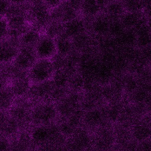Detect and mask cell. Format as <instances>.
Wrapping results in <instances>:
<instances>
[{
    "label": "cell",
    "mask_w": 151,
    "mask_h": 151,
    "mask_svg": "<svg viewBox=\"0 0 151 151\" xmlns=\"http://www.w3.org/2000/svg\"><path fill=\"white\" fill-rule=\"evenodd\" d=\"M65 1H67L70 7L80 15V9L81 6L82 0H65Z\"/></svg>",
    "instance_id": "4dcf8cb0"
},
{
    "label": "cell",
    "mask_w": 151,
    "mask_h": 151,
    "mask_svg": "<svg viewBox=\"0 0 151 151\" xmlns=\"http://www.w3.org/2000/svg\"><path fill=\"white\" fill-rule=\"evenodd\" d=\"M64 146L69 151H87L91 146V136L88 130L79 127L67 137Z\"/></svg>",
    "instance_id": "277c9868"
},
{
    "label": "cell",
    "mask_w": 151,
    "mask_h": 151,
    "mask_svg": "<svg viewBox=\"0 0 151 151\" xmlns=\"http://www.w3.org/2000/svg\"><path fill=\"white\" fill-rule=\"evenodd\" d=\"M42 33L37 28L31 26L19 38L20 47H34L40 38Z\"/></svg>",
    "instance_id": "d6986e66"
},
{
    "label": "cell",
    "mask_w": 151,
    "mask_h": 151,
    "mask_svg": "<svg viewBox=\"0 0 151 151\" xmlns=\"http://www.w3.org/2000/svg\"><path fill=\"white\" fill-rule=\"evenodd\" d=\"M9 32V28L7 18H0V41L8 37Z\"/></svg>",
    "instance_id": "4316f807"
},
{
    "label": "cell",
    "mask_w": 151,
    "mask_h": 151,
    "mask_svg": "<svg viewBox=\"0 0 151 151\" xmlns=\"http://www.w3.org/2000/svg\"><path fill=\"white\" fill-rule=\"evenodd\" d=\"M58 151H69V150H67V149L65 148V146L64 145V146H61V147L59 149Z\"/></svg>",
    "instance_id": "74e56055"
},
{
    "label": "cell",
    "mask_w": 151,
    "mask_h": 151,
    "mask_svg": "<svg viewBox=\"0 0 151 151\" xmlns=\"http://www.w3.org/2000/svg\"><path fill=\"white\" fill-rule=\"evenodd\" d=\"M11 145L6 139H0V151H10Z\"/></svg>",
    "instance_id": "e575fe53"
},
{
    "label": "cell",
    "mask_w": 151,
    "mask_h": 151,
    "mask_svg": "<svg viewBox=\"0 0 151 151\" xmlns=\"http://www.w3.org/2000/svg\"><path fill=\"white\" fill-rule=\"evenodd\" d=\"M110 19L103 12L94 17L91 21L87 31L97 38L107 37Z\"/></svg>",
    "instance_id": "9c48e42d"
},
{
    "label": "cell",
    "mask_w": 151,
    "mask_h": 151,
    "mask_svg": "<svg viewBox=\"0 0 151 151\" xmlns=\"http://www.w3.org/2000/svg\"><path fill=\"white\" fill-rule=\"evenodd\" d=\"M65 0H44V3L51 9L59 6Z\"/></svg>",
    "instance_id": "836d02e7"
},
{
    "label": "cell",
    "mask_w": 151,
    "mask_h": 151,
    "mask_svg": "<svg viewBox=\"0 0 151 151\" xmlns=\"http://www.w3.org/2000/svg\"><path fill=\"white\" fill-rule=\"evenodd\" d=\"M138 142L133 138L123 143L119 146L114 147L119 151H137V146Z\"/></svg>",
    "instance_id": "83f0119b"
},
{
    "label": "cell",
    "mask_w": 151,
    "mask_h": 151,
    "mask_svg": "<svg viewBox=\"0 0 151 151\" xmlns=\"http://www.w3.org/2000/svg\"><path fill=\"white\" fill-rule=\"evenodd\" d=\"M143 13L148 18H150V0H142Z\"/></svg>",
    "instance_id": "d6a6232c"
},
{
    "label": "cell",
    "mask_w": 151,
    "mask_h": 151,
    "mask_svg": "<svg viewBox=\"0 0 151 151\" xmlns=\"http://www.w3.org/2000/svg\"><path fill=\"white\" fill-rule=\"evenodd\" d=\"M19 48L18 39L8 37L0 41V68L12 64Z\"/></svg>",
    "instance_id": "8992f818"
},
{
    "label": "cell",
    "mask_w": 151,
    "mask_h": 151,
    "mask_svg": "<svg viewBox=\"0 0 151 151\" xmlns=\"http://www.w3.org/2000/svg\"><path fill=\"white\" fill-rule=\"evenodd\" d=\"M85 32H87L86 25L81 16L64 24V33L70 38Z\"/></svg>",
    "instance_id": "5bb4252c"
},
{
    "label": "cell",
    "mask_w": 151,
    "mask_h": 151,
    "mask_svg": "<svg viewBox=\"0 0 151 151\" xmlns=\"http://www.w3.org/2000/svg\"><path fill=\"white\" fill-rule=\"evenodd\" d=\"M136 35L135 48L143 50L150 47V28L149 19L141 22L134 29Z\"/></svg>",
    "instance_id": "7c38bea8"
},
{
    "label": "cell",
    "mask_w": 151,
    "mask_h": 151,
    "mask_svg": "<svg viewBox=\"0 0 151 151\" xmlns=\"http://www.w3.org/2000/svg\"><path fill=\"white\" fill-rule=\"evenodd\" d=\"M64 32V24L58 21H50L44 28L42 33L55 39Z\"/></svg>",
    "instance_id": "603a6c76"
},
{
    "label": "cell",
    "mask_w": 151,
    "mask_h": 151,
    "mask_svg": "<svg viewBox=\"0 0 151 151\" xmlns=\"http://www.w3.org/2000/svg\"><path fill=\"white\" fill-rule=\"evenodd\" d=\"M102 12L98 0H82L80 16L83 18H94Z\"/></svg>",
    "instance_id": "ac0fdd59"
},
{
    "label": "cell",
    "mask_w": 151,
    "mask_h": 151,
    "mask_svg": "<svg viewBox=\"0 0 151 151\" xmlns=\"http://www.w3.org/2000/svg\"><path fill=\"white\" fill-rule=\"evenodd\" d=\"M53 65L54 71L60 69H63L65 65V57L61 56L58 54L54 55L51 59Z\"/></svg>",
    "instance_id": "f1b7e54d"
},
{
    "label": "cell",
    "mask_w": 151,
    "mask_h": 151,
    "mask_svg": "<svg viewBox=\"0 0 151 151\" xmlns=\"http://www.w3.org/2000/svg\"><path fill=\"white\" fill-rule=\"evenodd\" d=\"M54 73L51 60L38 58L27 71V76L31 84H35L51 80Z\"/></svg>",
    "instance_id": "3957f363"
},
{
    "label": "cell",
    "mask_w": 151,
    "mask_h": 151,
    "mask_svg": "<svg viewBox=\"0 0 151 151\" xmlns=\"http://www.w3.org/2000/svg\"><path fill=\"white\" fill-rule=\"evenodd\" d=\"M113 126L104 124L94 130V133L91 136V148L100 151H109L114 147L115 139Z\"/></svg>",
    "instance_id": "7a4b0ae2"
},
{
    "label": "cell",
    "mask_w": 151,
    "mask_h": 151,
    "mask_svg": "<svg viewBox=\"0 0 151 151\" xmlns=\"http://www.w3.org/2000/svg\"><path fill=\"white\" fill-rule=\"evenodd\" d=\"M137 151H151L150 139L139 142L137 146Z\"/></svg>",
    "instance_id": "1f68e13d"
},
{
    "label": "cell",
    "mask_w": 151,
    "mask_h": 151,
    "mask_svg": "<svg viewBox=\"0 0 151 151\" xmlns=\"http://www.w3.org/2000/svg\"><path fill=\"white\" fill-rule=\"evenodd\" d=\"M34 51L37 58L50 60L57 54L55 40L42 34L34 46Z\"/></svg>",
    "instance_id": "ba28073f"
},
{
    "label": "cell",
    "mask_w": 151,
    "mask_h": 151,
    "mask_svg": "<svg viewBox=\"0 0 151 151\" xmlns=\"http://www.w3.org/2000/svg\"><path fill=\"white\" fill-rule=\"evenodd\" d=\"M84 86V77L79 71L69 77L67 87L70 91L83 93Z\"/></svg>",
    "instance_id": "7402d4cb"
},
{
    "label": "cell",
    "mask_w": 151,
    "mask_h": 151,
    "mask_svg": "<svg viewBox=\"0 0 151 151\" xmlns=\"http://www.w3.org/2000/svg\"><path fill=\"white\" fill-rule=\"evenodd\" d=\"M70 75L64 70H55L51 80L55 87H67Z\"/></svg>",
    "instance_id": "cb8c5ba5"
},
{
    "label": "cell",
    "mask_w": 151,
    "mask_h": 151,
    "mask_svg": "<svg viewBox=\"0 0 151 151\" xmlns=\"http://www.w3.org/2000/svg\"><path fill=\"white\" fill-rule=\"evenodd\" d=\"M100 107L84 113L82 119V127L88 130L90 129L96 130L100 126L110 124L104 122L103 113Z\"/></svg>",
    "instance_id": "8fae6325"
},
{
    "label": "cell",
    "mask_w": 151,
    "mask_h": 151,
    "mask_svg": "<svg viewBox=\"0 0 151 151\" xmlns=\"http://www.w3.org/2000/svg\"><path fill=\"white\" fill-rule=\"evenodd\" d=\"M54 40L57 54L65 57L73 51L71 38L67 36L64 32Z\"/></svg>",
    "instance_id": "ffe728a7"
},
{
    "label": "cell",
    "mask_w": 151,
    "mask_h": 151,
    "mask_svg": "<svg viewBox=\"0 0 151 151\" xmlns=\"http://www.w3.org/2000/svg\"><path fill=\"white\" fill-rule=\"evenodd\" d=\"M148 19L149 18L147 17L142 12H125L120 18V21L125 29H134L141 22Z\"/></svg>",
    "instance_id": "9a60e30c"
},
{
    "label": "cell",
    "mask_w": 151,
    "mask_h": 151,
    "mask_svg": "<svg viewBox=\"0 0 151 151\" xmlns=\"http://www.w3.org/2000/svg\"><path fill=\"white\" fill-rule=\"evenodd\" d=\"M130 103H144L150 106V83H140L139 87L131 94L125 96Z\"/></svg>",
    "instance_id": "4fadbf2b"
},
{
    "label": "cell",
    "mask_w": 151,
    "mask_h": 151,
    "mask_svg": "<svg viewBox=\"0 0 151 151\" xmlns=\"http://www.w3.org/2000/svg\"><path fill=\"white\" fill-rule=\"evenodd\" d=\"M102 12L110 19H120L125 10L121 0H109L104 6Z\"/></svg>",
    "instance_id": "e0dca14e"
},
{
    "label": "cell",
    "mask_w": 151,
    "mask_h": 151,
    "mask_svg": "<svg viewBox=\"0 0 151 151\" xmlns=\"http://www.w3.org/2000/svg\"><path fill=\"white\" fill-rule=\"evenodd\" d=\"M109 151H119V150L117 149H116V147H114L113 149H110V150H109Z\"/></svg>",
    "instance_id": "f35d334b"
},
{
    "label": "cell",
    "mask_w": 151,
    "mask_h": 151,
    "mask_svg": "<svg viewBox=\"0 0 151 151\" xmlns=\"http://www.w3.org/2000/svg\"><path fill=\"white\" fill-rule=\"evenodd\" d=\"M15 97L9 87L6 84L0 90V110H9L12 106Z\"/></svg>",
    "instance_id": "44dd1931"
},
{
    "label": "cell",
    "mask_w": 151,
    "mask_h": 151,
    "mask_svg": "<svg viewBox=\"0 0 151 151\" xmlns=\"http://www.w3.org/2000/svg\"><path fill=\"white\" fill-rule=\"evenodd\" d=\"M82 93L68 91L62 99L54 103L57 114L60 119H66L80 108Z\"/></svg>",
    "instance_id": "5b68a950"
},
{
    "label": "cell",
    "mask_w": 151,
    "mask_h": 151,
    "mask_svg": "<svg viewBox=\"0 0 151 151\" xmlns=\"http://www.w3.org/2000/svg\"><path fill=\"white\" fill-rule=\"evenodd\" d=\"M11 5H19L26 3V0H8Z\"/></svg>",
    "instance_id": "d590c367"
},
{
    "label": "cell",
    "mask_w": 151,
    "mask_h": 151,
    "mask_svg": "<svg viewBox=\"0 0 151 151\" xmlns=\"http://www.w3.org/2000/svg\"><path fill=\"white\" fill-rule=\"evenodd\" d=\"M125 29L120 19H110L107 37L110 38L116 39L120 36Z\"/></svg>",
    "instance_id": "d4e9b609"
},
{
    "label": "cell",
    "mask_w": 151,
    "mask_h": 151,
    "mask_svg": "<svg viewBox=\"0 0 151 151\" xmlns=\"http://www.w3.org/2000/svg\"><path fill=\"white\" fill-rule=\"evenodd\" d=\"M130 131L132 138L138 143L150 139L151 133L150 113L134 123L130 128Z\"/></svg>",
    "instance_id": "30bf717a"
},
{
    "label": "cell",
    "mask_w": 151,
    "mask_h": 151,
    "mask_svg": "<svg viewBox=\"0 0 151 151\" xmlns=\"http://www.w3.org/2000/svg\"><path fill=\"white\" fill-rule=\"evenodd\" d=\"M87 151H88V150H87Z\"/></svg>",
    "instance_id": "ab89813d"
},
{
    "label": "cell",
    "mask_w": 151,
    "mask_h": 151,
    "mask_svg": "<svg viewBox=\"0 0 151 151\" xmlns=\"http://www.w3.org/2000/svg\"><path fill=\"white\" fill-rule=\"evenodd\" d=\"M58 114L54 104L48 102H39L31 110V123L37 125H46L54 122Z\"/></svg>",
    "instance_id": "6da1fadb"
},
{
    "label": "cell",
    "mask_w": 151,
    "mask_h": 151,
    "mask_svg": "<svg viewBox=\"0 0 151 151\" xmlns=\"http://www.w3.org/2000/svg\"><path fill=\"white\" fill-rule=\"evenodd\" d=\"M37 59L34 47H20L11 65L18 70L27 71Z\"/></svg>",
    "instance_id": "52a82bcc"
},
{
    "label": "cell",
    "mask_w": 151,
    "mask_h": 151,
    "mask_svg": "<svg viewBox=\"0 0 151 151\" xmlns=\"http://www.w3.org/2000/svg\"><path fill=\"white\" fill-rule=\"evenodd\" d=\"M11 6L8 0H0V18H5Z\"/></svg>",
    "instance_id": "f546056e"
},
{
    "label": "cell",
    "mask_w": 151,
    "mask_h": 151,
    "mask_svg": "<svg viewBox=\"0 0 151 151\" xmlns=\"http://www.w3.org/2000/svg\"><path fill=\"white\" fill-rule=\"evenodd\" d=\"M34 146H38L47 143L50 136L48 124L35 126L29 133Z\"/></svg>",
    "instance_id": "2e32d148"
},
{
    "label": "cell",
    "mask_w": 151,
    "mask_h": 151,
    "mask_svg": "<svg viewBox=\"0 0 151 151\" xmlns=\"http://www.w3.org/2000/svg\"><path fill=\"white\" fill-rule=\"evenodd\" d=\"M44 0H26V3L28 5H33L41 2H44Z\"/></svg>",
    "instance_id": "8d00e7d4"
},
{
    "label": "cell",
    "mask_w": 151,
    "mask_h": 151,
    "mask_svg": "<svg viewBox=\"0 0 151 151\" xmlns=\"http://www.w3.org/2000/svg\"><path fill=\"white\" fill-rule=\"evenodd\" d=\"M125 12H143L142 0H121Z\"/></svg>",
    "instance_id": "484cf974"
}]
</instances>
